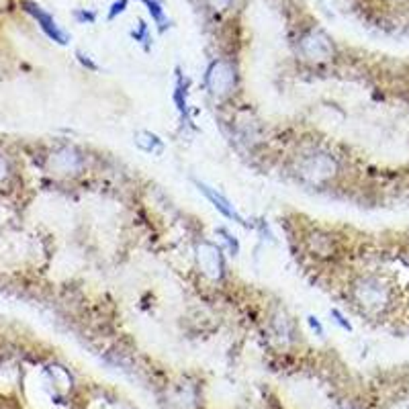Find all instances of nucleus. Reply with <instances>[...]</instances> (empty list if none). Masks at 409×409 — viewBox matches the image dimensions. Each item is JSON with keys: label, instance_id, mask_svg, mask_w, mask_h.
<instances>
[{"label": "nucleus", "instance_id": "obj_7", "mask_svg": "<svg viewBox=\"0 0 409 409\" xmlns=\"http://www.w3.org/2000/svg\"><path fill=\"white\" fill-rule=\"evenodd\" d=\"M199 188H201V190H203V192H205V194L211 199V203H213V205H215V207H217V209H219L223 215L232 217V219H235V221H241V217L235 213V209L232 207V205H230V201H228L226 197H221L219 192H215L213 188H209V186H205V184H199Z\"/></svg>", "mask_w": 409, "mask_h": 409}, {"label": "nucleus", "instance_id": "obj_8", "mask_svg": "<svg viewBox=\"0 0 409 409\" xmlns=\"http://www.w3.org/2000/svg\"><path fill=\"white\" fill-rule=\"evenodd\" d=\"M143 2H146V4L150 6L148 10H150V12L154 14V19H156V21L160 23V27L164 29V27H166V21H164V12H162V8H160V6H158L156 2H152V0H143Z\"/></svg>", "mask_w": 409, "mask_h": 409}, {"label": "nucleus", "instance_id": "obj_1", "mask_svg": "<svg viewBox=\"0 0 409 409\" xmlns=\"http://www.w3.org/2000/svg\"><path fill=\"white\" fill-rule=\"evenodd\" d=\"M336 160L328 154H311L299 162V176L307 182H326L336 174Z\"/></svg>", "mask_w": 409, "mask_h": 409}, {"label": "nucleus", "instance_id": "obj_9", "mask_svg": "<svg viewBox=\"0 0 409 409\" xmlns=\"http://www.w3.org/2000/svg\"><path fill=\"white\" fill-rule=\"evenodd\" d=\"M309 323H311V328H313V330H317V334H319V336H323V328L319 326V321H317L313 315L309 317Z\"/></svg>", "mask_w": 409, "mask_h": 409}, {"label": "nucleus", "instance_id": "obj_3", "mask_svg": "<svg viewBox=\"0 0 409 409\" xmlns=\"http://www.w3.org/2000/svg\"><path fill=\"white\" fill-rule=\"evenodd\" d=\"M354 297L356 301L368 309V311H379L387 305L389 301V291L385 289V285L377 279H362L356 283L354 287Z\"/></svg>", "mask_w": 409, "mask_h": 409}, {"label": "nucleus", "instance_id": "obj_5", "mask_svg": "<svg viewBox=\"0 0 409 409\" xmlns=\"http://www.w3.org/2000/svg\"><path fill=\"white\" fill-rule=\"evenodd\" d=\"M197 260L199 266L203 270V275H207L209 279L217 281L223 277V258H221V250L213 243H201L197 248Z\"/></svg>", "mask_w": 409, "mask_h": 409}, {"label": "nucleus", "instance_id": "obj_10", "mask_svg": "<svg viewBox=\"0 0 409 409\" xmlns=\"http://www.w3.org/2000/svg\"><path fill=\"white\" fill-rule=\"evenodd\" d=\"M215 8H226L230 4V0H209Z\"/></svg>", "mask_w": 409, "mask_h": 409}, {"label": "nucleus", "instance_id": "obj_4", "mask_svg": "<svg viewBox=\"0 0 409 409\" xmlns=\"http://www.w3.org/2000/svg\"><path fill=\"white\" fill-rule=\"evenodd\" d=\"M301 52L305 58L313 59V61H326L334 56V46L326 33L311 31L301 39Z\"/></svg>", "mask_w": 409, "mask_h": 409}, {"label": "nucleus", "instance_id": "obj_2", "mask_svg": "<svg viewBox=\"0 0 409 409\" xmlns=\"http://www.w3.org/2000/svg\"><path fill=\"white\" fill-rule=\"evenodd\" d=\"M235 68L232 61L228 59H217L211 63L209 72H207V86L211 90L213 97H228L235 88Z\"/></svg>", "mask_w": 409, "mask_h": 409}, {"label": "nucleus", "instance_id": "obj_6", "mask_svg": "<svg viewBox=\"0 0 409 409\" xmlns=\"http://www.w3.org/2000/svg\"><path fill=\"white\" fill-rule=\"evenodd\" d=\"M25 8H27L29 14H33V17L37 19V23L41 25V29H43L54 41H58V43H68V35L59 29L58 23H56L48 12H43V10H41L37 4H33V2H25Z\"/></svg>", "mask_w": 409, "mask_h": 409}]
</instances>
